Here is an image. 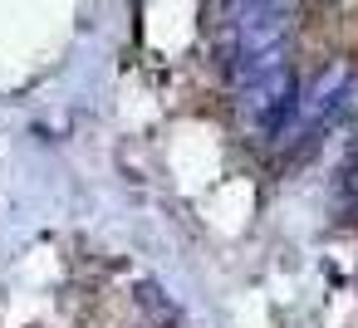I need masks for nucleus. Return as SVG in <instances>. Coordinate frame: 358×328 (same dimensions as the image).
Here are the masks:
<instances>
[{
    "mask_svg": "<svg viewBox=\"0 0 358 328\" xmlns=\"http://www.w3.org/2000/svg\"><path fill=\"white\" fill-rule=\"evenodd\" d=\"M294 98H299V79L285 64V69H275V74H265V79H255V84L241 89V118L255 133L275 137L285 128V118H294Z\"/></svg>",
    "mask_w": 358,
    "mask_h": 328,
    "instance_id": "nucleus-1",
    "label": "nucleus"
},
{
    "mask_svg": "<svg viewBox=\"0 0 358 328\" xmlns=\"http://www.w3.org/2000/svg\"><path fill=\"white\" fill-rule=\"evenodd\" d=\"M138 308H143L157 328H172V304H167V294H162L157 284H138Z\"/></svg>",
    "mask_w": 358,
    "mask_h": 328,
    "instance_id": "nucleus-2",
    "label": "nucleus"
}]
</instances>
